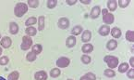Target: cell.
Returning a JSON list of instances; mask_svg holds the SVG:
<instances>
[{"label": "cell", "instance_id": "cb8c5ba5", "mask_svg": "<svg viewBox=\"0 0 134 80\" xmlns=\"http://www.w3.org/2000/svg\"><path fill=\"white\" fill-rule=\"evenodd\" d=\"M60 74H61V72H60V70L58 68H54L51 70L50 72V75L52 76V77L55 78V77H58L60 75Z\"/></svg>", "mask_w": 134, "mask_h": 80}, {"label": "cell", "instance_id": "4dcf8cb0", "mask_svg": "<svg viewBox=\"0 0 134 80\" xmlns=\"http://www.w3.org/2000/svg\"><path fill=\"white\" fill-rule=\"evenodd\" d=\"M56 4H58L56 0H49V1H47V7L49 9H54L56 6Z\"/></svg>", "mask_w": 134, "mask_h": 80}, {"label": "cell", "instance_id": "9c48e42d", "mask_svg": "<svg viewBox=\"0 0 134 80\" xmlns=\"http://www.w3.org/2000/svg\"><path fill=\"white\" fill-rule=\"evenodd\" d=\"M34 77L36 80H46L47 79V74L44 71H39L35 74Z\"/></svg>", "mask_w": 134, "mask_h": 80}, {"label": "cell", "instance_id": "7bdbcfd3", "mask_svg": "<svg viewBox=\"0 0 134 80\" xmlns=\"http://www.w3.org/2000/svg\"><path fill=\"white\" fill-rule=\"evenodd\" d=\"M0 38H1V35H0Z\"/></svg>", "mask_w": 134, "mask_h": 80}, {"label": "cell", "instance_id": "f35d334b", "mask_svg": "<svg viewBox=\"0 0 134 80\" xmlns=\"http://www.w3.org/2000/svg\"><path fill=\"white\" fill-rule=\"evenodd\" d=\"M81 3H82V4H90L91 1H90V0H89V1H84V0H82V1H81Z\"/></svg>", "mask_w": 134, "mask_h": 80}, {"label": "cell", "instance_id": "d6986e66", "mask_svg": "<svg viewBox=\"0 0 134 80\" xmlns=\"http://www.w3.org/2000/svg\"><path fill=\"white\" fill-rule=\"evenodd\" d=\"M18 77H20V74H18V72L14 71V72L9 74L8 77H7V80H18Z\"/></svg>", "mask_w": 134, "mask_h": 80}, {"label": "cell", "instance_id": "277c9868", "mask_svg": "<svg viewBox=\"0 0 134 80\" xmlns=\"http://www.w3.org/2000/svg\"><path fill=\"white\" fill-rule=\"evenodd\" d=\"M69 62H70V61H69V58H67V57H61V58H59L56 61V66H58L60 68H65V67L69 66Z\"/></svg>", "mask_w": 134, "mask_h": 80}, {"label": "cell", "instance_id": "4316f807", "mask_svg": "<svg viewBox=\"0 0 134 80\" xmlns=\"http://www.w3.org/2000/svg\"><path fill=\"white\" fill-rule=\"evenodd\" d=\"M104 75L107 77H114L116 75V73L112 69H106V70H104Z\"/></svg>", "mask_w": 134, "mask_h": 80}, {"label": "cell", "instance_id": "d4e9b609", "mask_svg": "<svg viewBox=\"0 0 134 80\" xmlns=\"http://www.w3.org/2000/svg\"><path fill=\"white\" fill-rule=\"evenodd\" d=\"M38 24H39V26H38L39 31H42L44 28V16L39 17V19H38Z\"/></svg>", "mask_w": 134, "mask_h": 80}, {"label": "cell", "instance_id": "ab89813d", "mask_svg": "<svg viewBox=\"0 0 134 80\" xmlns=\"http://www.w3.org/2000/svg\"><path fill=\"white\" fill-rule=\"evenodd\" d=\"M80 80H89V79H88V78L86 77L85 75H84V76H82V77H81V79H80Z\"/></svg>", "mask_w": 134, "mask_h": 80}, {"label": "cell", "instance_id": "9a60e30c", "mask_svg": "<svg viewBox=\"0 0 134 80\" xmlns=\"http://www.w3.org/2000/svg\"><path fill=\"white\" fill-rule=\"evenodd\" d=\"M66 44H67V47H73L76 44V37L75 36H69L67 38V41H66Z\"/></svg>", "mask_w": 134, "mask_h": 80}, {"label": "cell", "instance_id": "484cf974", "mask_svg": "<svg viewBox=\"0 0 134 80\" xmlns=\"http://www.w3.org/2000/svg\"><path fill=\"white\" fill-rule=\"evenodd\" d=\"M37 22V20L35 17H31V18H29V19H27V21H25V24L29 27V26L31 25H33V24H35Z\"/></svg>", "mask_w": 134, "mask_h": 80}, {"label": "cell", "instance_id": "ba28073f", "mask_svg": "<svg viewBox=\"0 0 134 80\" xmlns=\"http://www.w3.org/2000/svg\"><path fill=\"white\" fill-rule=\"evenodd\" d=\"M11 39L9 37H7V36H5V37H3L2 39H1V46H2L3 47H5V49H7V47H9L10 46H11Z\"/></svg>", "mask_w": 134, "mask_h": 80}, {"label": "cell", "instance_id": "8992f818", "mask_svg": "<svg viewBox=\"0 0 134 80\" xmlns=\"http://www.w3.org/2000/svg\"><path fill=\"white\" fill-rule=\"evenodd\" d=\"M100 12H101V9H100L99 6H95V7H92V11H91V17L92 19H96L98 18L100 15Z\"/></svg>", "mask_w": 134, "mask_h": 80}, {"label": "cell", "instance_id": "f1b7e54d", "mask_svg": "<svg viewBox=\"0 0 134 80\" xmlns=\"http://www.w3.org/2000/svg\"><path fill=\"white\" fill-rule=\"evenodd\" d=\"M129 0H119L118 1V5H119L120 7H122V9H124V7H128L129 4Z\"/></svg>", "mask_w": 134, "mask_h": 80}, {"label": "cell", "instance_id": "5bb4252c", "mask_svg": "<svg viewBox=\"0 0 134 80\" xmlns=\"http://www.w3.org/2000/svg\"><path fill=\"white\" fill-rule=\"evenodd\" d=\"M111 35L114 38H119L121 36V30L118 27H114L111 30Z\"/></svg>", "mask_w": 134, "mask_h": 80}, {"label": "cell", "instance_id": "b9f144b4", "mask_svg": "<svg viewBox=\"0 0 134 80\" xmlns=\"http://www.w3.org/2000/svg\"><path fill=\"white\" fill-rule=\"evenodd\" d=\"M0 80H6L4 77H2V76H0Z\"/></svg>", "mask_w": 134, "mask_h": 80}, {"label": "cell", "instance_id": "6da1fadb", "mask_svg": "<svg viewBox=\"0 0 134 80\" xmlns=\"http://www.w3.org/2000/svg\"><path fill=\"white\" fill-rule=\"evenodd\" d=\"M28 11V6L24 3H18L14 9V13L17 17H22Z\"/></svg>", "mask_w": 134, "mask_h": 80}, {"label": "cell", "instance_id": "8fae6325", "mask_svg": "<svg viewBox=\"0 0 134 80\" xmlns=\"http://www.w3.org/2000/svg\"><path fill=\"white\" fill-rule=\"evenodd\" d=\"M92 38V33L89 30H86L83 32L82 35H81V40L83 42H89Z\"/></svg>", "mask_w": 134, "mask_h": 80}, {"label": "cell", "instance_id": "e575fe53", "mask_svg": "<svg viewBox=\"0 0 134 80\" xmlns=\"http://www.w3.org/2000/svg\"><path fill=\"white\" fill-rule=\"evenodd\" d=\"M128 76L129 78H134V68L130 69V70L128 72Z\"/></svg>", "mask_w": 134, "mask_h": 80}, {"label": "cell", "instance_id": "603a6c76", "mask_svg": "<svg viewBox=\"0 0 134 80\" xmlns=\"http://www.w3.org/2000/svg\"><path fill=\"white\" fill-rule=\"evenodd\" d=\"M129 64L126 63V62H123V63L120 64V66H118V72L120 73H125L126 71L129 70Z\"/></svg>", "mask_w": 134, "mask_h": 80}, {"label": "cell", "instance_id": "e0dca14e", "mask_svg": "<svg viewBox=\"0 0 134 80\" xmlns=\"http://www.w3.org/2000/svg\"><path fill=\"white\" fill-rule=\"evenodd\" d=\"M25 33L28 35V36H30V37H31V36H33V35H36L37 30L34 28V27H31V26H29L28 28H26Z\"/></svg>", "mask_w": 134, "mask_h": 80}, {"label": "cell", "instance_id": "60d3db41", "mask_svg": "<svg viewBox=\"0 0 134 80\" xmlns=\"http://www.w3.org/2000/svg\"><path fill=\"white\" fill-rule=\"evenodd\" d=\"M2 52H3L2 49H1V47H0V56H1V54H2Z\"/></svg>", "mask_w": 134, "mask_h": 80}, {"label": "cell", "instance_id": "4fadbf2b", "mask_svg": "<svg viewBox=\"0 0 134 80\" xmlns=\"http://www.w3.org/2000/svg\"><path fill=\"white\" fill-rule=\"evenodd\" d=\"M107 7L110 11H115L118 7V2L115 1V0H110L107 2Z\"/></svg>", "mask_w": 134, "mask_h": 80}, {"label": "cell", "instance_id": "44dd1931", "mask_svg": "<svg viewBox=\"0 0 134 80\" xmlns=\"http://www.w3.org/2000/svg\"><path fill=\"white\" fill-rule=\"evenodd\" d=\"M81 32H82V27H81V26H80V25L75 26V27H74V28L71 30V33H72V35H80Z\"/></svg>", "mask_w": 134, "mask_h": 80}, {"label": "cell", "instance_id": "7402d4cb", "mask_svg": "<svg viewBox=\"0 0 134 80\" xmlns=\"http://www.w3.org/2000/svg\"><path fill=\"white\" fill-rule=\"evenodd\" d=\"M42 51H43V47L41 45H39V44H36V45L32 47V52H34L35 54H40Z\"/></svg>", "mask_w": 134, "mask_h": 80}, {"label": "cell", "instance_id": "ac0fdd59", "mask_svg": "<svg viewBox=\"0 0 134 80\" xmlns=\"http://www.w3.org/2000/svg\"><path fill=\"white\" fill-rule=\"evenodd\" d=\"M93 50V46L92 44H85L82 47V52L83 53H91Z\"/></svg>", "mask_w": 134, "mask_h": 80}, {"label": "cell", "instance_id": "d6a6232c", "mask_svg": "<svg viewBox=\"0 0 134 80\" xmlns=\"http://www.w3.org/2000/svg\"><path fill=\"white\" fill-rule=\"evenodd\" d=\"M8 58L7 56H3L0 58V65H6L8 62Z\"/></svg>", "mask_w": 134, "mask_h": 80}, {"label": "cell", "instance_id": "74e56055", "mask_svg": "<svg viewBox=\"0 0 134 80\" xmlns=\"http://www.w3.org/2000/svg\"><path fill=\"white\" fill-rule=\"evenodd\" d=\"M107 12H108V11H107V10H106V9H104V10H102V13H103V16H104V15H106V13H107Z\"/></svg>", "mask_w": 134, "mask_h": 80}, {"label": "cell", "instance_id": "1f68e13d", "mask_svg": "<svg viewBox=\"0 0 134 80\" xmlns=\"http://www.w3.org/2000/svg\"><path fill=\"white\" fill-rule=\"evenodd\" d=\"M81 61L85 64L90 63L91 62V57L88 56V55H83V56H81Z\"/></svg>", "mask_w": 134, "mask_h": 80}, {"label": "cell", "instance_id": "8d00e7d4", "mask_svg": "<svg viewBox=\"0 0 134 80\" xmlns=\"http://www.w3.org/2000/svg\"><path fill=\"white\" fill-rule=\"evenodd\" d=\"M129 63H130V66H132V68H134V57H131L130 60H129Z\"/></svg>", "mask_w": 134, "mask_h": 80}, {"label": "cell", "instance_id": "ffe728a7", "mask_svg": "<svg viewBox=\"0 0 134 80\" xmlns=\"http://www.w3.org/2000/svg\"><path fill=\"white\" fill-rule=\"evenodd\" d=\"M126 39L129 42H134V32L133 31H127L126 33Z\"/></svg>", "mask_w": 134, "mask_h": 80}, {"label": "cell", "instance_id": "52a82bcc", "mask_svg": "<svg viewBox=\"0 0 134 80\" xmlns=\"http://www.w3.org/2000/svg\"><path fill=\"white\" fill-rule=\"evenodd\" d=\"M69 25V21L67 18H61L58 21V26H59L61 29H66L68 28Z\"/></svg>", "mask_w": 134, "mask_h": 80}, {"label": "cell", "instance_id": "f546056e", "mask_svg": "<svg viewBox=\"0 0 134 80\" xmlns=\"http://www.w3.org/2000/svg\"><path fill=\"white\" fill-rule=\"evenodd\" d=\"M36 59V54H35L34 52H30V53H28L27 54V61H35Z\"/></svg>", "mask_w": 134, "mask_h": 80}, {"label": "cell", "instance_id": "83f0119b", "mask_svg": "<svg viewBox=\"0 0 134 80\" xmlns=\"http://www.w3.org/2000/svg\"><path fill=\"white\" fill-rule=\"evenodd\" d=\"M28 5L30 6L31 7H32V9H35L39 5V1L38 0H29L28 1Z\"/></svg>", "mask_w": 134, "mask_h": 80}, {"label": "cell", "instance_id": "ee69618b", "mask_svg": "<svg viewBox=\"0 0 134 80\" xmlns=\"http://www.w3.org/2000/svg\"><path fill=\"white\" fill-rule=\"evenodd\" d=\"M69 80H72V79H69Z\"/></svg>", "mask_w": 134, "mask_h": 80}, {"label": "cell", "instance_id": "2e32d148", "mask_svg": "<svg viewBox=\"0 0 134 80\" xmlns=\"http://www.w3.org/2000/svg\"><path fill=\"white\" fill-rule=\"evenodd\" d=\"M9 31L12 35H16L18 32V26L16 22H10L9 24Z\"/></svg>", "mask_w": 134, "mask_h": 80}, {"label": "cell", "instance_id": "5b68a950", "mask_svg": "<svg viewBox=\"0 0 134 80\" xmlns=\"http://www.w3.org/2000/svg\"><path fill=\"white\" fill-rule=\"evenodd\" d=\"M114 20H115V18H114V15L111 14V13H109V12H107L106 15H104V16H103V21H104V23H106V25L113 23Z\"/></svg>", "mask_w": 134, "mask_h": 80}, {"label": "cell", "instance_id": "30bf717a", "mask_svg": "<svg viewBox=\"0 0 134 80\" xmlns=\"http://www.w3.org/2000/svg\"><path fill=\"white\" fill-rule=\"evenodd\" d=\"M110 33V27H109L108 25H103L100 27L99 29V34L101 35H103V36H106V35H107L108 34Z\"/></svg>", "mask_w": 134, "mask_h": 80}, {"label": "cell", "instance_id": "7a4b0ae2", "mask_svg": "<svg viewBox=\"0 0 134 80\" xmlns=\"http://www.w3.org/2000/svg\"><path fill=\"white\" fill-rule=\"evenodd\" d=\"M104 61L107 63V66L109 69H114L118 65V59L115 56H111V55H107L104 58Z\"/></svg>", "mask_w": 134, "mask_h": 80}, {"label": "cell", "instance_id": "d590c367", "mask_svg": "<svg viewBox=\"0 0 134 80\" xmlns=\"http://www.w3.org/2000/svg\"><path fill=\"white\" fill-rule=\"evenodd\" d=\"M77 3V0H73V1H70V0H67V4L69 5H74V4H76Z\"/></svg>", "mask_w": 134, "mask_h": 80}, {"label": "cell", "instance_id": "7c38bea8", "mask_svg": "<svg viewBox=\"0 0 134 80\" xmlns=\"http://www.w3.org/2000/svg\"><path fill=\"white\" fill-rule=\"evenodd\" d=\"M117 47H118V42L115 39L109 40L107 44H106V47L109 50H114L115 49H117Z\"/></svg>", "mask_w": 134, "mask_h": 80}, {"label": "cell", "instance_id": "3957f363", "mask_svg": "<svg viewBox=\"0 0 134 80\" xmlns=\"http://www.w3.org/2000/svg\"><path fill=\"white\" fill-rule=\"evenodd\" d=\"M32 45V39L30 36H23L22 38V44H21V49L23 50H29Z\"/></svg>", "mask_w": 134, "mask_h": 80}, {"label": "cell", "instance_id": "836d02e7", "mask_svg": "<svg viewBox=\"0 0 134 80\" xmlns=\"http://www.w3.org/2000/svg\"><path fill=\"white\" fill-rule=\"evenodd\" d=\"M85 76L89 80H95V79H96V76H95V75H94V74H92V73H87L85 75Z\"/></svg>", "mask_w": 134, "mask_h": 80}]
</instances>
